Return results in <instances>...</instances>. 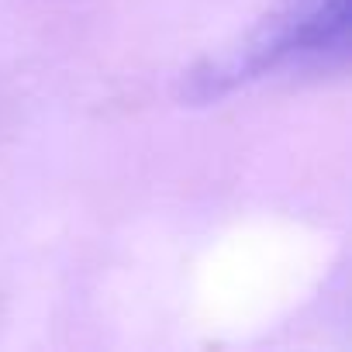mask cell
Masks as SVG:
<instances>
[{
	"instance_id": "6da1fadb",
	"label": "cell",
	"mask_w": 352,
	"mask_h": 352,
	"mask_svg": "<svg viewBox=\"0 0 352 352\" xmlns=\"http://www.w3.org/2000/svg\"><path fill=\"white\" fill-rule=\"evenodd\" d=\"M349 52V0H290L263 21L232 56L211 66L201 80L208 94L256 80L280 66L342 63Z\"/></svg>"
}]
</instances>
